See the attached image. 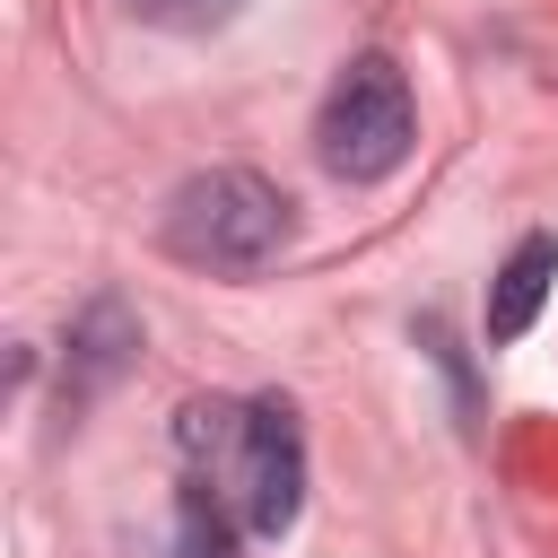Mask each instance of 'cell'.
Returning a JSON list of instances; mask_svg holds the SVG:
<instances>
[{"mask_svg":"<svg viewBox=\"0 0 558 558\" xmlns=\"http://www.w3.org/2000/svg\"><path fill=\"white\" fill-rule=\"evenodd\" d=\"M174 445L192 462V480L235 514V532L279 541L305 514V436L288 401H227V392H192L174 410Z\"/></svg>","mask_w":558,"mask_h":558,"instance_id":"1","label":"cell"},{"mask_svg":"<svg viewBox=\"0 0 558 558\" xmlns=\"http://www.w3.org/2000/svg\"><path fill=\"white\" fill-rule=\"evenodd\" d=\"M166 253L174 262H201V270H253L288 244V192L253 166H209V174H183L166 192V218H157Z\"/></svg>","mask_w":558,"mask_h":558,"instance_id":"2","label":"cell"},{"mask_svg":"<svg viewBox=\"0 0 558 558\" xmlns=\"http://www.w3.org/2000/svg\"><path fill=\"white\" fill-rule=\"evenodd\" d=\"M410 140H418L410 78H401L384 52H357V61L331 78L323 113H314V157H323V174H340V183H384V174H401Z\"/></svg>","mask_w":558,"mask_h":558,"instance_id":"3","label":"cell"},{"mask_svg":"<svg viewBox=\"0 0 558 558\" xmlns=\"http://www.w3.org/2000/svg\"><path fill=\"white\" fill-rule=\"evenodd\" d=\"M70 357H61V410H87L96 392H113L131 366H140V314H131V296H113V288H96L78 314H70V340H61Z\"/></svg>","mask_w":558,"mask_h":558,"instance_id":"4","label":"cell"},{"mask_svg":"<svg viewBox=\"0 0 558 558\" xmlns=\"http://www.w3.org/2000/svg\"><path fill=\"white\" fill-rule=\"evenodd\" d=\"M549 279H558V235H523V244L497 262V279H488V340H497V349L541 323Z\"/></svg>","mask_w":558,"mask_h":558,"instance_id":"5","label":"cell"},{"mask_svg":"<svg viewBox=\"0 0 558 558\" xmlns=\"http://www.w3.org/2000/svg\"><path fill=\"white\" fill-rule=\"evenodd\" d=\"M227 532H235V514L192 480L183 506H174V558H227Z\"/></svg>","mask_w":558,"mask_h":558,"instance_id":"6","label":"cell"},{"mask_svg":"<svg viewBox=\"0 0 558 558\" xmlns=\"http://www.w3.org/2000/svg\"><path fill=\"white\" fill-rule=\"evenodd\" d=\"M140 26H166V35H209V26H227L244 0H122Z\"/></svg>","mask_w":558,"mask_h":558,"instance_id":"7","label":"cell"}]
</instances>
